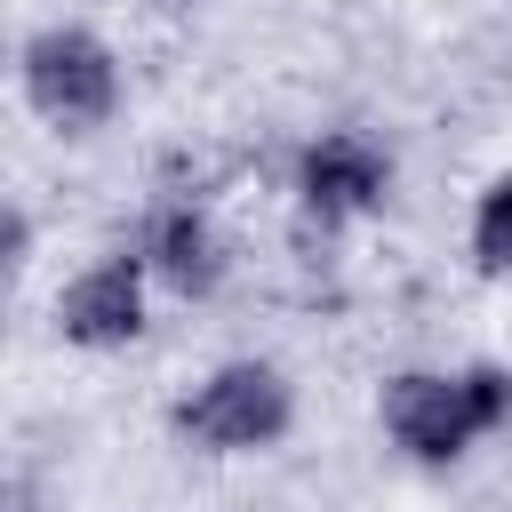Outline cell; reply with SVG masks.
<instances>
[{
	"instance_id": "6da1fadb",
	"label": "cell",
	"mask_w": 512,
	"mask_h": 512,
	"mask_svg": "<svg viewBox=\"0 0 512 512\" xmlns=\"http://www.w3.org/2000/svg\"><path fill=\"white\" fill-rule=\"evenodd\" d=\"M24 96H32L40 120H56V128H96V120H112V104H120V64H112V48H104L96 32L48 24V32H32V48H24Z\"/></svg>"
},
{
	"instance_id": "7a4b0ae2",
	"label": "cell",
	"mask_w": 512,
	"mask_h": 512,
	"mask_svg": "<svg viewBox=\"0 0 512 512\" xmlns=\"http://www.w3.org/2000/svg\"><path fill=\"white\" fill-rule=\"evenodd\" d=\"M176 424H184L200 448H264V440L288 432V384H280L264 360H232V368H216V376L176 408Z\"/></svg>"
},
{
	"instance_id": "3957f363",
	"label": "cell",
	"mask_w": 512,
	"mask_h": 512,
	"mask_svg": "<svg viewBox=\"0 0 512 512\" xmlns=\"http://www.w3.org/2000/svg\"><path fill=\"white\" fill-rule=\"evenodd\" d=\"M384 424H392V440H400L408 456H424V464H448L464 440L488 432V416H480V400H472V376H392V384H384Z\"/></svg>"
},
{
	"instance_id": "277c9868",
	"label": "cell",
	"mask_w": 512,
	"mask_h": 512,
	"mask_svg": "<svg viewBox=\"0 0 512 512\" xmlns=\"http://www.w3.org/2000/svg\"><path fill=\"white\" fill-rule=\"evenodd\" d=\"M72 344H128L144 328V264L136 256H104L96 272H80L56 304Z\"/></svg>"
},
{
	"instance_id": "5b68a950",
	"label": "cell",
	"mask_w": 512,
	"mask_h": 512,
	"mask_svg": "<svg viewBox=\"0 0 512 512\" xmlns=\"http://www.w3.org/2000/svg\"><path fill=\"white\" fill-rule=\"evenodd\" d=\"M304 208L312 216H352V208H376L384 200V152L368 136H320L304 152Z\"/></svg>"
},
{
	"instance_id": "8992f818",
	"label": "cell",
	"mask_w": 512,
	"mask_h": 512,
	"mask_svg": "<svg viewBox=\"0 0 512 512\" xmlns=\"http://www.w3.org/2000/svg\"><path fill=\"white\" fill-rule=\"evenodd\" d=\"M144 256H152L184 296L216 280V232L200 224V208H160V216H152V232H144Z\"/></svg>"
},
{
	"instance_id": "52a82bcc",
	"label": "cell",
	"mask_w": 512,
	"mask_h": 512,
	"mask_svg": "<svg viewBox=\"0 0 512 512\" xmlns=\"http://www.w3.org/2000/svg\"><path fill=\"white\" fill-rule=\"evenodd\" d=\"M472 256L488 272H512V176L480 192V216H472Z\"/></svg>"
}]
</instances>
